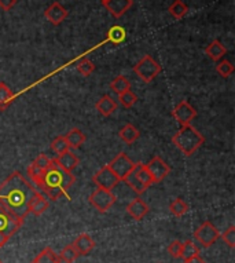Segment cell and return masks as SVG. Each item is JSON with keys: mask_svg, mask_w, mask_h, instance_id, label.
I'll list each match as a JSON object with an SVG mask.
<instances>
[{"mask_svg": "<svg viewBox=\"0 0 235 263\" xmlns=\"http://www.w3.org/2000/svg\"><path fill=\"white\" fill-rule=\"evenodd\" d=\"M14 92L7 84L0 83V110H6L13 101Z\"/></svg>", "mask_w": 235, "mask_h": 263, "instance_id": "cell-24", "label": "cell"}, {"mask_svg": "<svg viewBox=\"0 0 235 263\" xmlns=\"http://www.w3.org/2000/svg\"><path fill=\"white\" fill-rule=\"evenodd\" d=\"M30 263H62V260L60 259V256L54 252L52 248L50 247H46L40 254L36 256V258L32 260Z\"/></svg>", "mask_w": 235, "mask_h": 263, "instance_id": "cell-22", "label": "cell"}, {"mask_svg": "<svg viewBox=\"0 0 235 263\" xmlns=\"http://www.w3.org/2000/svg\"><path fill=\"white\" fill-rule=\"evenodd\" d=\"M205 54L209 57L210 60L214 61V62H219L220 60L224 58V55L227 54V48L224 47V44L220 42V40H213L208 44V47L205 48Z\"/></svg>", "mask_w": 235, "mask_h": 263, "instance_id": "cell-19", "label": "cell"}, {"mask_svg": "<svg viewBox=\"0 0 235 263\" xmlns=\"http://www.w3.org/2000/svg\"><path fill=\"white\" fill-rule=\"evenodd\" d=\"M200 255V248L195 246V242L190 241H184L182 244V252H180V258L183 259V260H188V259L194 258V256H197Z\"/></svg>", "mask_w": 235, "mask_h": 263, "instance_id": "cell-27", "label": "cell"}, {"mask_svg": "<svg viewBox=\"0 0 235 263\" xmlns=\"http://www.w3.org/2000/svg\"><path fill=\"white\" fill-rule=\"evenodd\" d=\"M55 161L60 164L62 168L69 171V173H72L73 170L77 168V165H79V163H80V159H79V157H77V156L74 155L73 152H70V149H69V151H66L65 153L58 156V157L55 159Z\"/></svg>", "mask_w": 235, "mask_h": 263, "instance_id": "cell-17", "label": "cell"}, {"mask_svg": "<svg viewBox=\"0 0 235 263\" xmlns=\"http://www.w3.org/2000/svg\"><path fill=\"white\" fill-rule=\"evenodd\" d=\"M119 101H120V104L123 105L124 108H132L133 105L136 104L138 97L135 92L128 90V91H125L124 94L119 95Z\"/></svg>", "mask_w": 235, "mask_h": 263, "instance_id": "cell-34", "label": "cell"}, {"mask_svg": "<svg viewBox=\"0 0 235 263\" xmlns=\"http://www.w3.org/2000/svg\"><path fill=\"white\" fill-rule=\"evenodd\" d=\"M0 263H3V262H2V260H0Z\"/></svg>", "mask_w": 235, "mask_h": 263, "instance_id": "cell-42", "label": "cell"}, {"mask_svg": "<svg viewBox=\"0 0 235 263\" xmlns=\"http://www.w3.org/2000/svg\"><path fill=\"white\" fill-rule=\"evenodd\" d=\"M48 207H50V203H48V200L44 197L42 193H36L30 199L29 204H28V210H29V214H33L36 216L43 215L44 212L47 211Z\"/></svg>", "mask_w": 235, "mask_h": 263, "instance_id": "cell-15", "label": "cell"}, {"mask_svg": "<svg viewBox=\"0 0 235 263\" xmlns=\"http://www.w3.org/2000/svg\"><path fill=\"white\" fill-rule=\"evenodd\" d=\"M37 189L26 181L21 173H13L0 185V205L24 222L29 214L28 204Z\"/></svg>", "mask_w": 235, "mask_h": 263, "instance_id": "cell-1", "label": "cell"}, {"mask_svg": "<svg viewBox=\"0 0 235 263\" xmlns=\"http://www.w3.org/2000/svg\"><path fill=\"white\" fill-rule=\"evenodd\" d=\"M44 17L47 18L48 22H51L52 25H60L62 22L68 18V11L65 9L64 6L54 2L46 11H44Z\"/></svg>", "mask_w": 235, "mask_h": 263, "instance_id": "cell-13", "label": "cell"}, {"mask_svg": "<svg viewBox=\"0 0 235 263\" xmlns=\"http://www.w3.org/2000/svg\"><path fill=\"white\" fill-rule=\"evenodd\" d=\"M95 108L102 116L107 117L117 110V102L111 98L110 95H103L102 98L95 104Z\"/></svg>", "mask_w": 235, "mask_h": 263, "instance_id": "cell-18", "label": "cell"}, {"mask_svg": "<svg viewBox=\"0 0 235 263\" xmlns=\"http://www.w3.org/2000/svg\"><path fill=\"white\" fill-rule=\"evenodd\" d=\"M72 244L73 247L76 248L79 256H80V255H88L91 251L95 248V241L92 240V237H91L90 234L87 233H83L80 234V236H77L76 240H74Z\"/></svg>", "mask_w": 235, "mask_h": 263, "instance_id": "cell-16", "label": "cell"}, {"mask_svg": "<svg viewBox=\"0 0 235 263\" xmlns=\"http://www.w3.org/2000/svg\"><path fill=\"white\" fill-rule=\"evenodd\" d=\"M125 36H127L125 29L124 28H121V26H113V28L107 32V39L114 44L124 42Z\"/></svg>", "mask_w": 235, "mask_h": 263, "instance_id": "cell-31", "label": "cell"}, {"mask_svg": "<svg viewBox=\"0 0 235 263\" xmlns=\"http://www.w3.org/2000/svg\"><path fill=\"white\" fill-rule=\"evenodd\" d=\"M146 168H147V171H149L151 178H153L154 183L163 182L171 173L169 165L159 156H155V157L150 160L149 164H146Z\"/></svg>", "mask_w": 235, "mask_h": 263, "instance_id": "cell-10", "label": "cell"}, {"mask_svg": "<svg viewBox=\"0 0 235 263\" xmlns=\"http://www.w3.org/2000/svg\"><path fill=\"white\" fill-rule=\"evenodd\" d=\"M184 263H206V262L201 258V256H200V255H197V256L188 259V260H184Z\"/></svg>", "mask_w": 235, "mask_h": 263, "instance_id": "cell-40", "label": "cell"}, {"mask_svg": "<svg viewBox=\"0 0 235 263\" xmlns=\"http://www.w3.org/2000/svg\"><path fill=\"white\" fill-rule=\"evenodd\" d=\"M110 170L113 173L117 175V178L121 181H124L125 177L128 175L133 168H135V165L136 164L133 163L132 160L129 159L128 156L125 155V153H120V155H117L114 159L111 160L110 163L107 164Z\"/></svg>", "mask_w": 235, "mask_h": 263, "instance_id": "cell-7", "label": "cell"}, {"mask_svg": "<svg viewBox=\"0 0 235 263\" xmlns=\"http://www.w3.org/2000/svg\"><path fill=\"white\" fill-rule=\"evenodd\" d=\"M216 72H218L222 78L227 79L234 73V66H232V64H231L230 61L220 60L218 62V65H216Z\"/></svg>", "mask_w": 235, "mask_h": 263, "instance_id": "cell-32", "label": "cell"}, {"mask_svg": "<svg viewBox=\"0 0 235 263\" xmlns=\"http://www.w3.org/2000/svg\"><path fill=\"white\" fill-rule=\"evenodd\" d=\"M92 181H94V183L98 186V187L113 190L115 186L119 185L120 179L117 178V175H115L113 171H111L109 165H103L102 168L99 170L98 173L92 177Z\"/></svg>", "mask_w": 235, "mask_h": 263, "instance_id": "cell-9", "label": "cell"}, {"mask_svg": "<svg viewBox=\"0 0 235 263\" xmlns=\"http://www.w3.org/2000/svg\"><path fill=\"white\" fill-rule=\"evenodd\" d=\"M65 139H66L70 149H77V147L82 146L83 143H86L87 137L80 128H72L69 129L68 134L65 135Z\"/></svg>", "mask_w": 235, "mask_h": 263, "instance_id": "cell-20", "label": "cell"}, {"mask_svg": "<svg viewBox=\"0 0 235 263\" xmlns=\"http://www.w3.org/2000/svg\"><path fill=\"white\" fill-rule=\"evenodd\" d=\"M119 137L124 143L127 145H132L133 142H136V139H139L141 137V133H139V129L132 124H125L123 128L120 129V133H119Z\"/></svg>", "mask_w": 235, "mask_h": 263, "instance_id": "cell-21", "label": "cell"}, {"mask_svg": "<svg viewBox=\"0 0 235 263\" xmlns=\"http://www.w3.org/2000/svg\"><path fill=\"white\" fill-rule=\"evenodd\" d=\"M135 173H136V177L138 179H139V182H141L142 185L145 186L146 189L150 187L151 185H154L153 178H151L150 173L147 171V168H146V164L138 163L136 167H135Z\"/></svg>", "mask_w": 235, "mask_h": 263, "instance_id": "cell-23", "label": "cell"}, {"mask_svg": "<svg viewBox=\"0 0 235 263\" xmlns=\"http://www.w3.org/2000/svg\"><path fill=\"white\" fill-rule=\"evenodd\" d=\"M136 167V165H135ZM124 182L128 185V187H131V189L135 192L136 194H142V193H145L146 192V187L143 185H142L141 182H139V179H138L136 177V173H135V168L131 171V173L125 177Z\"/></svg>", "mask_w": 235, "mask_h": 263, "instance_id": "cell-28", "label": "cell"}, {"mask_svg": "<svg viewBox=\"0 0 235 263\" xmlns=\"http://www.w3.org/2000/svg\"><path fill=\"white\" fill-rule=\"evenodd\" d=\"M50 164H51V159H48L46 155H38L32 163V165L34 168L40 170V171H46L50 167Z\"/></svg>", "mask_w": 235, "mask_h": 263, "instance_id": "cell-36", "label": "cell"}, {"mask_svg": "<svg viewBox=\"0 0 235 263\" xmlns=\"http://www.w3.org/2000/svg\"><path fill=\"white\" fill-rule=\"evenodd\" d=\"M88 201H90L91 205H92L96 211L105 214V212L109 211V210L114 205L115 196L111 190L96 187V190L90 196Z\"/></svg>", "mask_w": 235, "mask_h": 263, "instance_id": "cell-5", "label": "cell"}, {"mask_svg": "<svg viewBox=\"0 0 235 263\" xmlns=\"http://www.w3.org/2000/svg\"><path fill=\"white\" fill-rule=\"evenodd\" d=\"M133 72L136 73V76L141 79L142 82L150 83L160 74L161 65L154 60L153 57L147 54V55L142 57L139 62L133 66Z\"/></svg>", "mask_w": 235, "mask_h": 263, "instance_id": "cell-4", "label": "cell"}, {"mask_svg": "<svg viewBox=\"0 0 235 263\" xmlns=\"http://www.w3.org/2000/svg\"><path fill=\"white\" fill-rule=\"evenodd\" d=\"M58 256L64 263H73L79 258V254H77L76 248L73 247V244H68L64 250L61 251Z\"/></svg>", "mask_w": 235, "mask_h": 263, "instance_id": "cell-30", "label": "cell"}, {"mask_svg": "<svg viewBox=\"0 0 235 263\" xmlns=\"http://www.w3.org/2000/svg\"><path fill=\"white\" fill-rule=\"evenodd\" d=\"M77 70H79V73L83 74V76H86V78H88L90 74H92V72L95 70V65L94 62H91L90 60H87V58H84V60H82L79 64H77Z\"/></svg>", "mask_w": 235, "mask_h": 263, "instance_id": "cell-35", "label": "cell"}, {"mask_svg": "<svg viewBox=\"0 0 235 263\" xmlns=\"http://www.w3.org/2000/svg\"><path fill=\"white\" fill-rule=\"evenodd\" d=\"M172 116L179 124L188 125L191 124L192 119L197 116V110L194 106L188 104L187 101H180L175 106V109L172 110Z\"/></svg>", "mask_w": 235, "mask_h": 263, "instance_id": "cell-11", "label": "cell"}, {"mask_svg": "<svg viewBox=\"0 0 235 263\" xmlns=\"http://www.w3.org/2000/svg\"><path fill=\"white\" fill-rule=\"evenodd\" d=\"M182 244H183V242L178 241V240H175V241H172L171 244H169V247H168V252H169V255H171L172 258H180Z\"/></svg>", "mask_w": 235, "mask_h": 263, "instance_id": "cell-38", "label": "cell"}, {"mask_svg": "<svg viewBox=\"0 0 235 263\" xmlns=\"http://www.w3.org/2000/svg\"><path fill=\"white\" fill-rule=\"evenodd\" d=\"M204 142H205V138L191 124L182 125V128L172 137V143L184 156L194 155L202 146Z\"/></svg>", "mask_w": 235, "mask_h": 263, "instance_id": "cell-3", "label": "cell"}, {"mask_svg": "<svg viewBox=\"0 0 235 263\" xmlns=\"http://www.w3.org/2000/svg\"><path fill=\"white\" fill-rule=\"evenodd\" d=\"M169 211H171L172 215L180 218V216H183L187 214L188 205L183 199H175L171 204H169Z\"/></svg>", "mask_w": 235, "mask_h": 263, "instance_id": "cell-29", "label": "cell"}, {"mask_svg": "<svg viewBox=\"0 0 235 263\" xmlns=\"http://www.w3.org/2000/svg\"><path fill=\"white\" fill-rule=\"evenodd\" d=\"M74 182H76V177L72 173L62 168L54 159L51 160L50 167L44 171L42 178L34 186L46 194L44 196L46 199L56 201L62 196L68 194V190L74 185Z\"/></svg>", "mask_w": 235, "mask_h": 263, "instance_id": "cell-2", "label": "cell"}, {"mask_svg": "<svg viewBox=\"0 0 235 263\" xmlns=\"http://www.w3.org/2000/svg\"><path fill=\"white\" fill-rule=\"evenodd\" d=\"M168 11H169V14H171L175 20H180V18L186 17V14L188 13V7L184 2H182V0H175L172 5L169 6Z\"/></svg>", "mask_w": 235, "mask_h": 263, "instance_id": "cell-26", "label": "cell"}, {"mask_svg": "<svg viewBox=\"0 0 235 263\" xmlns=\"http://www.w3.org/2000/svg\"><path fill=\"white\" fill-rule=\"evenodd\" d=\"M194 237L201 244V247L209 248L210 246H213L214 242L220 238V232H219L216 226H213V223H210L209 220H205L194 232Z\"/></svg>", "mask_w": 235, "mask_h": 263, "instance_id": "cell-6", "label": "cell"}, {"mask_svg": "<svg viewBox=\"0 0 235 263\" xmlns=\"http://www.w3.org/2000/svg\"><path fill=\"white\" fill-rule=\"evenodd\" d=\"M103 7L114 18L123 17L133 5V0H102Z\"/></svg>", "mask_w": 235, "mask_h": 263, "instance_id": "cell-12", "label": "cell"}, {"mask_svg": "<svg viewBox=\"0 0 235 263\" xmlns=\"http://www.w3.org/2000/svg\"><path fill=\"white\" fill-rule=\"evenodd\" d=\"M110 88L114 91L117 95L124 94L125 91L131 90V83L125 76H117V78L110 83Z\"/></svg>", "mask_w": 235, "mask_h": 263, "instance_id": "cell-25", "label": "cell"}, {"mask_svg": "<svg viewBox=\"0 0 235 263\" xmlns=\"http://www.w3.org/2000/svg\"><path fill=\"white\" fill-rule=\"evenodd\" d=\"M149 211L150 207L141 199V197L133 199L132 201L128 204V207H127L128 215L135 220H142L147 214H149Z\"/></svg>", "mask_w": 235, "mask_h": 263, "instance_id": "cell-14", "label": "cell"}, {"mask_svg": "<svg viewBox=\"0 0 235 263\" xmlns=\"http://www.w3.org/2000/svg\"><path fill=\"white\" fill-rule=\"evenodd\" d=\"M9 240H10V238L7 237V236H5V234L0 233V248H2V247H5L6 242L9 241Z\"/></svg>", "mask_w": 235, "mask_h": 263, "instance_id": "cell-41", "label": "cell"}, {"mask_svg": "<svg viewBox=\"0 0 235 263\" xmlns=\"http://www.w3.org/2000/svg\"><path fill=\"white\" fill-rule=\"evenodd\" d=\"M15 5H17V0H0V9L5 11H10Z\"/></svg>", "mask_w": 235, "mask_h": 263, "instance_id": "cell-39", "label": "cell"}, {"mask_svg": "<svg viewBox=\"0 0 235 263\" xmlns=\"http://www.w3.org/2000/svg\"><path fill=\"white\" fill-rule=\"evenodd\" d=\"M24 222L11 215L7 210L0 205V233L5 234L7 237H11L13 234H15L19 230Z\"/></svg>", "mask_w": 235, "mask_h": 263, "instance_id": "cell-8", "label": "cell"}, {"mask_svg": "<svg viewBox=\"0 0 235 263\" xmlns=\"http://www.w3.org/2000/svg\"><path fill=\"white\" fill-rule=\"evenodd\" d=\"M51 149H52V152H55L56 155L60 156V155H62V153H65L66 151H69L70 147H69V145H68V142H66L65 137L60 135V137H56V138L51 142Z\"/></svg>", "mask_w": 235, "mask_h": 263, "instance_id": "cell-33", "label": "cell"}, {"mask_svg": "<svg viewBox=\"0 0 235 263\" xmlns=\"http://www.w3.org/2000/svg\"><path fill=\"white\" fill-rule=\"evenodd\" d=\"M220 237L230 248H235V226H230L224 233L220 234Z\"/></svg>", "mask_w": 235, "mask_h": 263, "instance_id": "cell-37", "label": "cell"}]
</instances>
